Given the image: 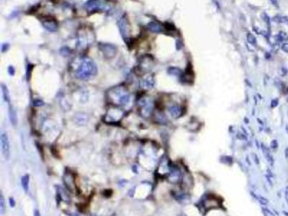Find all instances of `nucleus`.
Masks as SVG:
<instances>
[{"label": "nucleus", "instance_id": "de8ad7c7", "mask_svg": "<svg viewBox=\"0 0 288 216\" xmlns=\"http://www.w3.org/2000/svg\"><path fill=\"white\" fill-rule=\"evenodd\" d=\"M245 81H246V84H248V85H249V86H251V84H250V83L248 82V80H247V79H246Z\"/></svg>", "mask_w": 288, "mask_h": 216}, {"label": "nucleus", "instance_id": "c85d7f7f", "mask_svg": "<svg viewBox=\"0 0 288 216\" xmlns=\"http://www.w3.org/2000/svg\"><path fill=\"white\" fill-rule=\"evenodd\" d=\"M33 105H34V106H37V107H40V106H42L44 105V102L41 101V100H39V99H37L35 100L34 101H33Z\"/></svg>", "mask_w": 288, "mask_h": 216}, {"label": "nucleus", "instance_id": "7c9ffc66", "mask_svg": "<svg viewBox=\"0 0 288 216\" xmlns=\"http://www.w3.org/2000/svg\"><path fill=\"white\" fill-rule=\"evenodd\" d=\"M270 148L272 149H276L278 148V143L276 140H272L270 142Z\"/></svg>", "mask_w": 288, "mask_h": 216}, {"label": "nucleus", "instance_id": "09e8293b", "mask_svg": "<svg viewBox=\"0 0 288 216\" xmlns=\"http://www.w3.org/2000/svg\"><path fill=\"white\" fill-rule=\"evenodd\" d=\"M70 216H78L76 214H70Z\"/></svg>", "mask_w": 288, "mask_h": 216}, {"label": "nucleus", "instance_id": "49530a36", "mask_svg": "<svg viewBox=\"0 0 288 216\" xmlns=\"http://www.w3.org/2000/svg\"><path fill=\"white\" fill-rule=\"evenodd\" d=\"M244 121H245V123H249V122H248L249 120H248V118H246V117L244 118Z\"/></svg>", "mask_w": 288, "mask_h": 216}, {"label": "nucleus", "instance_id": "0eeeda50", "mask_svg": "<svg viewBox=\"0 0 288 216\" xmlns=\"http://www.w3.org/2000/svg\"><path fill=\"white\" fill-rule=\"evenodd\" d=\"M106 5V0H89L85 4V8L87 11H96L97 9H101Z\"/></svg>", "mask_w": 288, "mask_h": 216}, {"label": "nucleus", "instance_id": "4468645a", "mask_svg": "<svg viewBox=\"0 0 288 216\" xmlns=\"http://www.w3.org/2000/svg\"><path fill=\"white\" fill-rule=\"evenodd\" d=\"M168 112H170V114L172 117L178 118L182 115V109L181 106H178V105H174V106H171V107L168 108Z\"/></svg>", "mask_w": 288, "mask_h": 216}, {"label": "nucleus", "instance_id": "1a4fd4ad", "mask_svg": "<svg viewBox=\"0 0 288 216\" xmlns=\"http://www.w3.org/2000/svg\"><path fill=\"white\" fill-rule=\"evenodd\" d=\"M181 179V172L178 168L171 167L169 171L168 180L171 183H177Z\"/></svg>", "mask_w": 288, "mask_h": 216}, {"label": "nucleus", "instance_id": "dca6fc26", "mask_svg": "<svg viewBox=\"0 0 288 216\" xmlns=\"http://www.w3.org/2000/svg\"><path fill=\"white\" fill-rule=\"evenodd\" d=\"M148 30L154 33H162L163 31V27L157 22H151L147 25Z\"/></svg>", "mask_w": 288, "mask_h": 216}, {"label": "nucleus", "instance_id": "9d476101", "mask_svg": "<svg viewBox=\"0 0 288 216\" xmlns=\"http://www.w3.org/2000/svg\"><path fill=\"white\" fill-rule=\"evenodd\" d=\"M118 26H119V29H120V32L121 35H123V38H125L126 37L129 35V23L128 20L125 17H123L118 22Z\"/></svg>", "mask_w": 288, "mask_h": 216}, {"label": "nucleus", "instance_id": "f03ea898", "mask_svg": "<svg viewBox=\"0 0 288 216\" xmlns=\"http://www.w3.org/2000/svg\"><path fill=\"white\" fill-rule=\"evenodd\" d=\"M107 95L112 103L119 105L121 106H127L131 101V96L129 94L128 90L123 86H118L111 89L108 91Z\"/></svg>", "mask_w": 288, "mask_h": 216}, {"label": "nucleus", "instance_id": "39448f33", "mask_svg": "<svg viewBox=\"0 0 288 216\" xmlns=\"http://www.w3.org/2000/svg\"><path fill=\"white\" fill-rule=\"evenodd\" d=\"M100 50L102 52V53L107 58H112L116 55L117 52V48L114 45L108 43H101L100 44Z\"/></svg>", "mask_w": 288, "mask_h": 216}, {"label": "nucleus", "instance_id": "f704fd0d", "mask_svg": "<svg viewBox=\"0 0 288 216\" xmlns=\"http://www.w3.org/2000/svg\"><path fill=\"white\" fill-rule=\"evenodd\" d=\"M237 138H240V139L247 140V135L243 134H242V133H238V134H237Z\"/></svg>", "mask_w": 288, "mask_h": 216}, {"label": "nucleus", "instance_id": "c03bdc74", "mask_svg": "<svg viewBox=\"0 0 288 216\" xmlns=\"http://www.w3.org/2000/svg\"><path fill=\"white\" fill-rule=\"evenodd\" d=\"M254 159H255V163L256 164H259V160H258V157L256 156V154H254Z\"/></svg>", "mask_w": 288, "mask_h": 216}, {"label": "nucleus", "instance_id": "b1692460", "mask_svg": "<svg viewBox=\"0 0 288 216\" xmlns=\"http://www.w3.org/2000/svg\"><path fill=\"white\" fill-rule=\"evenodd\" d=\"M0 213H1V214H4L5 213V201L4 195L2 193L0 195Z\"/></svg>", "mask_w": 288, "mask_h": 216}, {"label": "nucleus", "instance_id": "423d86ee", "mask_svg": "<svg viewBox=\"0 0 288 216\" xmlns=\"http://www.w3.org/2000/svg\"><path fill=\"white\" fill-rule=\"evenodd\" d=\"M94 37L92 33L87 32L86 30H81V33L79 34V45L80 46H86L93 41Z\"/></svg>", "mask_w": 288, "mask_h": 216}, {"label": "nucleus", "instance_id": "bb28decb", "mask_svg": "<svg viewBox=\"0 0 288 216\" xmlns=\"http://www.w3.org/2000/svg\"><path fill=\"white\" fill-rule=\"evenodd\" d=\"M257 199H258V201L259 202V203L261 204V205H263V206L267 205V204L269 203V200H268V199H266V198H264V197H262V196L258 197V198H257Z\"/></svg>", "mask_w": 288, "mask_h": 216}, {"label": "nucleus", "instance_id": "a19ab883", "mask_svg": "<svg viewBox=\"0 0 288 216\" xmlns=\"http://www.w3.org/2000/svg\"><path fill=\"white\" fill-rule=\"evenodd\" d=\"M253 30L256 33V34H260V33H261V31H260V30H259V29L257 28V26H254L253 27Z\"/></svg>", "mask_w": 288, "mask_h": 216}, {"label": "nucleus", "instance_id": "e433bc0d", "mask_svg": "<svg viewBox=\"0 0 288 216\" xmlns=\"http://www.w3.org/2000/svg\"><path fill=\"white\" fill-rule=\"evenodd\" d=\"M270 3H271V4H272L275 7L279 8V4H278L277 0H270Z\"/></svg>", "mask_w": 288, "mask_h": 216}, {"label": "nucleus", "instance_id": "2f4dec72", "mask_svg": "<svg viewBox=\"0 0 288 216\" xmlns=\"http://www.w3.org/2000/svg\"><path fill=\"white\" fill-rule=\"evenodd\" d=\"M262 209H263V212H264V214H266L267 216H275V214H273L272 212L270 211V209H265V208H263Z\"/></svg>", "mask_w": 288, "mask_h": 216}, {"label": "nucleus", "instance_id": "ea45409f", "mask_svg": "<svg viewBox=\"0 0 288 216\" xmlns=\"http://www.w3.org/2000/svg\"><path fill=\"white\" fill-rule=\"evenodd\" d=\"M9 201H10V206L11 207H15V199H13L12 198H11L10 199H9Z\"/></svg>", "mask_w": 288, "mask_h": 216}, {"label": "nucleus", "instance_id": "cd10ccee", "mask_svg": "<svg viewBox=\"0 0 288 216\" xmlns=\"http://www.w3.org/2000/svg\"><path fill=\"white\" fill-rule=\"evenodd\" d=\"M273 20H274V22H275V23H277V24L284 23L283 16H281V15H275V17L273 18Z\"/></svg>", "mask_w": 288, "mask_h": 216}, {"label": "nucleus", "instance_id": "6ab92c4d", "mask_svg": "<svg viewBox=\"0 0 288 216\" xmlns=\"http://www.w3.org/2000/svg\"><path fill=\"white\" fill-rule=\"evenodd\" d=\"M21 184H22V187H23L25 193L28 192L29 191V184H30V176H29L28 174H26L25 176H22Z\"/></svg>", "mask_w": 288, "mask_h": 216}, {"label": "nucleus", "instance_id": "8fccbe9b", "mask_svg": "<svg viewBox=\"0 0 288 216\" xmlns=\"http://www.w3.org/2000/svg\"><path fill=\"white\" fill-rule=\"evenodd\" d=\"M283 213H284V214H286V216H288V213H286V211H283Z\"/></svg>", "mask_w": 288, "mask_h": 216}, {"label": "nucleus", "instance_id": "9b49d317", "mask_svg": "<svg viewBox=\"0 0 288 216\" xmlns=\"http://www.w3.org/2000/svg\"><path fill=\"white\" fill-rule=\"evenodd\" d=\"M154 65V62L153 60H149V57H145L144 58L140 61V68L142 70L144 73H146V72H149L151 69L152 68Z\"/></svg>", "mask_w": 288, "mask_h": 216}, {"label": "nucleus", "instance_id": "ddd939ff", "mask_svg": "<svg viewBox=\"0 0 288 216\" xmlns=\"http://www.w3.org/2000/svg\"><path fill=\"white\" fill-rule=\"evenodd\" d=\"M155 82L152 75H147L141 80V86L145 89H151L154 86Z\"/></svg>", "mask_w": 288, "mask_h": 216}, {"label": "nucleus", "instance_id": "393cba45", "mask_svg": "<svg viewBox=\"0 0 288 216\" xmlns=\"http://www.w3.org/2000/svg\"><path fill=\"white\" fill-rule=\"evenodd\" d=\"M247 40L248 41V43H250L252 45H254V46L256 45V38L253 34H251V33L248 32L247 34Z\"/></svg>", "mask_w": 288, "mask_h": 216}, {"label": "nucleus", "instance_id": "7ed1b4c3", "mask_svg": "<svg viewBox=\"0 0 288 216\" xmlns=\"http://www.w3.org/2000/svg\"><path fill=\"white\" fill-rule=\"evenodd\" d=\"M139 105L141 109V116L144 117H148L151 114L153 110V104L151 100L147 97H143L140 100Z\"/></svg>", "mask_w": 288, "mask_h": 216}, {"label": "nucleus", "instance_id": "2eb2a0df", "mask_svg": "<svg viewBox=\"0 0 288 216\" xmlns=\"http://www.w3.org/2000/svg\"><path fill=\"white\" fill-rule=\"evenodd\" d=\"M74 122L79 126L85 125L88 122L87 115L85 114V113H78V114H76V116L74 117Z\"/></svg>", "mask_w": 288, "mask_h": 216}, {"label": "nucleus", "instance_id": "4be33fe9", "mask_svg": "<svg viewBox=\"0 0 288 216\" xmlns=\"http://www.w3.org/2000/svg\"><path fill=\"white\" fill-rule=\"evenodd\" d=\"M2 93H3V97H4V100L6 102H9L10 101V97H9V90H8V88L5 86L4 85H2Z\"/></svg>", "mask_w": 288, "mask_h": 216}, {"label": "nucleus", "instance_id": "f8f14e48", "mask_svg": "<svg viewBox=\"0 0 288 216\" xmlns=\"http://www.w3.org/2000/svg\"><path fill=\"white\" fill-rule=\"evenodd\" d=\"M42 25L45 28L49 30V31L54 32L57 30V23L54 20H50V19H46L42 20Z\"/></svg>", "mask_w": 288, "mask_h": 216}, {"label": "nucleus", "instance_id": "473e14b6", "mask_svg": "<svg viewBox=\"0 0 288 216\" xmlns=\"http://www.w3.org/2000/svg\"><path fill=\"white\" fill-rule=\"evenodd\" d=\"M279 104V101H278V99H273L272 101H271V103H270V106L272 108H275L278 106Z\"/></svg>", "mask_w": 288, "mask_h": 216}, {"label": "nucleus", "instance_id": "f257e3e1", "mask_svg": "<svg viewBox=\"0 0 288 216\" xmlns=\"http://www.w3.org/2000/svg\"><path fill=\"white\" fill-rule=\"evenodd\" d=\"M75 76L79 79H89L96 75L97 73V68L96 63L89 57H83L79 59L78 63L75 65Z\"/></svg>", "mask_w": 288, "mask_h": 216}, {"label": "nucleus", "instance_id": "f3484780", "mask_svg": "<svg viewBox=\"0 0 288 216\" xmlns=\"http://www.w3.org/2000/svg\"><path fill=\"white\" fill-rule=\"evenodd\" d=\"M261 147H262L263 153H264V156L267 160V161L269 162V164H270L271 166H273L274 165V159H273L272 154H271V153H270V151L269 150V149L264 146V145H263V143H261Z\"/></svg>", "mask_w": 288, "mask_h": 216}, {"label": "nucleus", "instance_id": "aec40b11", "mask_svg": "<svg viewBox=\"0 0 288 216\" xmlns=\"http://www.w3.org/2000/svg\"><path fill=\"white\" fill-rule=\"evenodd\" d=\"M276 43H281L284 41H288V35L285 31H279L278 34L275 35Z\"/></svg>", "mask_w": 288, "mask_h": 216}, {"label": "nucleus", "instance_id": "20e7f679", "mask_svg": "<svg viewBox=\"0 0 288 216\" xmlns=\"http://www.w3.org/2000/svg\"><path fill=\"white\" fill-rule=\"evenodd\" d=\"M0 141H1V151L4 157L6 160H9L10 157V143L9 139L6 133H2L1 137H0Z\"/></svg>", "mask_w": 288, "mask_h": 216}, {"label": "nucleus", "instance_id": "72a5a7b5", "mask_svg": "<svg viewBox=\"0 0 288 216\" xmlns=\"http://www.w3.org/2000/svg\"><path fill=\"white\" fill-rule=\"evenodd\" d=\"M281 50L283 52L288 53V42H285V43L282 44L281 46Z\"/></svg>", "mask_w": 288, "mask_h": 216}, {"label": "nucleus", "instance_id": "58836bf2", "mask_svg": "<svg viewBox=\"0 0 288 216\" xmlns=\"http://www.w3.org/2000/svg\"><path fill=\"white\" fill-rule=\"evenodd\" d=\"M33 216H41V213L38 211L37 209H35L34 212H33Z\"/></svg>", "mask_w": 288, "mask_h": 216}, {"label": "nucleus", "instance_id": "37998d69", "mask_svg": "<svg viewBox=\"0 0 288 216\" xmlns=\"http://www.w3.org/2000/svg\"><path fill=\"white\" fill-rule=\"evenodd\" d=\"M264 57H265V59H270L271 57V54L270 53V52H266L264 55Z\"/></svg>", "mask_w": 288, "mask_h": 216}, {"label": "nucleus", "instance_id": "5701e85b", "mask_svg": "<svg viewBox=\"0 0 288 216\" xmlns=\"http://www.w3.org/2000/svg\"><path fill=\"white\" fill-rule=\"evenodd\" d=\"M57 188H59V189H57V191H59V195H60L61 199H62V200H63V201H65V202L70 201L68 196L67 193H65V191L63 190V188L60 187H57Z\"/></svg>", "mask_w": 288, "mask_h": 216}, {"label": "nucleus", "instance_id": "a878e982", "mask_svg": "<svg viewBox=\"0 0 288 216\" xmlns=\"http://www.w3.org/2000/svg\"><path fill=\"white\" fill-rule=\"evenodd\" d=\"M261 16H262V19L265 22V24L269 26V28H270V16H269L267 14L264 13V12L262 14Z\"/></svg>", "mask_w": 288, "mask_h": 216}, {"label": "nucleus", "instance_id": "a18cd8bd", "mask_svg": "<svg viewBox=\"0 0 288 216\" xmlns=\"http://www.w3.org/2000/svg\"><path fill=\"white\" fill-rule=\"evenodd\" d=\"M285 155H286V158H288V148L286 149V150H285Z\"/></svg>", "mask_w": 288, "mask_h": 216}, {"label": "nucleus", "instance_id": "4c0bfd02", "mask_svg": "<svg viewBox=\"0 0 288 216\" xmlns=\"http://www.w3.org/2000/svg\"><path fill=\"white\" fill-rule=\"evenodd\" d=\"M8 70H9V73L10 74V75H14V74H15V68L13 67H9Z\"/></svg>", "mask_w": 288, "mask_h": 216}, {"label": "nucleus", "instance_id": "6e6552de", "mask_svg": "<svg viewBox=\"0 0 288 216\" xmlns=\"http://www.w3.org/2000/svg\"><path fill=\"white\" fill-rule=\"evenodd\" d=\"M123 117V112L119 108H112L108 111L107 114V117L108 118L109 121L112 122H117L119 121Z\"/></svg>", "mask_w": 288, "mask_h": 216}, {"label": "nucleus", "instance_id": "c9c22d12", "mask_svg": "<svg viewBox=\"0 0 288 216\" xmlns=\"http://www.w3.org/2000/svg\"><path fill=\"white\" fill-rule=\"evenodd\" d=\"M279 46H279V43H275V44H274V45H273V48H272V50H273V51L275 52H277V51H278V49H279Z\"/></svg>", "mask_w": 288, "mask_h": 216}, {"label": "nucleus", "instance_id": "412c9836", "mask_svg": "<svg viewBox=\"0 0 288 216\" xmlns=\"http://www.w3.org/2000/svg\"><path fill=\"white\" fill-rule=\"evenodd\" d=\"M167 72H168L169 74H171V75L179 76V75H181V74H182V70L179 68H177V67H170V68H168Z\"/></svg>", "mask_w": 288, "mask_h": 216}, {"label": "nucleus", "instance_id": "3c124183", "mask_svg": "<svg viewBox=\"0 0 288 216\" xmlns=\"http://www.w3.org/2000/svg\"><path fill=\"white\" fill-rule=\"evenodd\" d=\"M286 90H287V93H288V87H287V89H286Z\"/></svg>", "mask_w": 288, "mask_h": 216}, {"label": "nucleus", "instance_id": "c756f323", "mask_svg": "<svg viewBox=\"0 0 288 216\" xmlns=\"http://www.w3.org/2000/svg\"><path fill=\"white\" fill-rule=\"evenodd\" d=\"M279 73H280V74H281V76H286V74H288V70H287V68H284V67H282V68H281V69H280V70H279Z\"/></svg>", "mask_w": 288, "mask_h": 216}, {"label": "nucleus", "instance_id": "a211bd4d", "mask_svg": "<svg viewBox=\"0 0 288 216\" xmlns=\"http://www.w3.org/2000/svg\"><path fill=\"white\" fill-rule=\"evenodd\" d=\"M9 118H10L11 123H12L14 126H15L16 124H17L18 118H17V114H16V111L14 109L12 106H9Z\"/></svg>", "mask_w": 288, "mask_h": 216}, {"label": "nucleus", "instance_id": "79ce46f5", "mask_svg": "<svg viewBox=\"0 0 288 216\" xmlns=\"http://www.w3.org/2000/svg\"><path fill=\"white\" fill-rule=\"evenodd\" d=\"M177 46H178V49H180L182 46V42L179 40L177 41Z\"/></svg>", "mask_w": 288, "mask_h": 216}]
</instances>
